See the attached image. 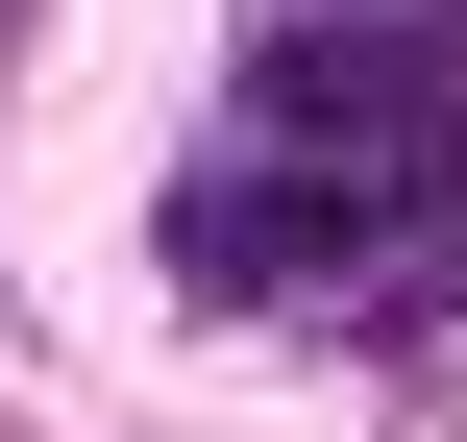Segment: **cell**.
<instances>
[{
    "label": "cell",
    "instance_id": "6da1fadb",
    "mask_svg": "<svg viewBox=\"0 0 467 442\" xmlns=\"http://www.w3.org/2000/svg\"><path fill=\"white\" fill-rule=\"evenodd\" d=\"M419 221L369 197V172H271V148H222L197 197H172V295H222V320H271V295H320V271H394Z\"/></svg>",
    "mask_w": 467,
    "mask_h": 442
},
{
    "label": "cell",
    "instance_id": "7a4b0ae2",
    "mask_svg": "<svg viewBox=\"0 0 467 442\" xmlns=\"http://www.w3.org/2000/svg\"><path fill=\"white\" fill-rule=\"evenodd\" d=\"M369 25H443V0H369Z\"/></svg>",
    "mask_w": 467,
    "mask_h": 442
},
{
    "label": "cell",
    "instance_id": "3957f363",
    "mask_svg": "<svg viewBox=\"0 0 467 442\" xmlns=\"http://www.w3.org/2000/svg\"><path fill=\"white\" fill-rule=\"evenodd\" d=\"M0 49H25V0H0Z\"/></svg>",
    "mask_w": 467,
    "mask_h": 442
}]
</instances>
